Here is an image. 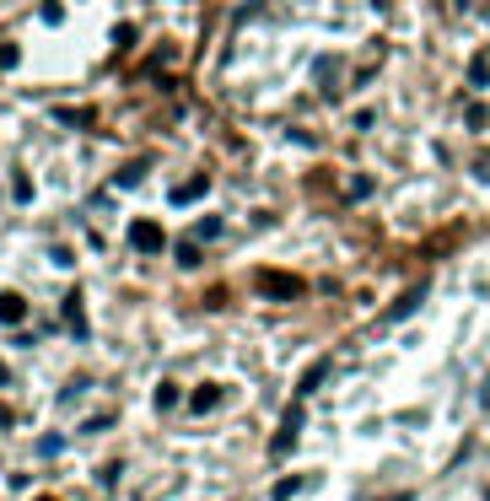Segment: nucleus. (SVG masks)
<instances>
[{
	"instance_id": "nucleus-9",
	"label": "nucleus",
	"mask_w": 490,
	"mask_h": 501,
	"mask_svg": "<svg viewBox=\"0 0 490 501\" xmlns=\"http://www.w3.org/2000/svg\"><path fill=\"white\" fill-rule=\"evenodd\" d=\"M490 81V54H474L469 60V86H485Z\"/></svg>"
},
{
	"instance_id": "nucleus-12",
	"label": "nucleus",
	"mask_w": 490,
	"mask_h": 501,
	"mask_svg": "<svg viewBox=\"0 0 490 501\" xmlns=\"http://www.w3.org/2000/svg\"><path fill=\"white\" fill-rule=\"evenodd\" d=\"M178 264L194 269V264H199V243H178Z\"/></svg>"
},
{
	"instance_id": "nucleus-11",
	"label": "nucleus",
	"mask_w": 490,
	"mask_h": 501,
	"mask_svg": "<svg viewBox=\"0 0 490 501\" xmlns=\"http://www.w3.org/2000/svg\"><path fill=\"white\" fill-rule=\"evenodd\" d=\"M140 178H146V162H130V167H119V178H113V184L130 189V184H140Z\"/></svg>"
},
{
	"instance_id": "nucleus-5",
	"label": "nucleus",
	"mask_w": 490,
	"mask_h": 501,
	"mask_svg": "<svg viewBox=\"0 0 490 501\" xmlns=\"http://www.w3.org/2000/svg\"><path fill=\"white\" fill-rule=\"evenodd\" d=\"M420 302H426V286H410V291H405V296H399V302L388 307V324H399V318H410V313H415Z\"/></svg>"
},
{
	"instance_id": "nucleus-22",
	"label": "nucleus",
	"mask_w": 490,
	"mask_h": 501,
	"mask_svg": "<svg viewBox=\"0 0 490 501\" xmlns=\"http://www.w3.org/2000/svg\"><path fill=\"white\" fill-rule=\"evenodd\" d=\"M393 501H405V496H393Z\"/></svg>"
},
{
	"instance_id": "nucleus-3",
	"label": "nucleus",
	"mask_w": 490,
	"mask_h": 501,
	"mask_svg": "<svg viewBox=\"0 0 490 501\" xmlns=\"http://www.w3.org/2000/svg\"><path fill=\"white\" fill-rule=\"evenodd\" d=\"M296 437H302V404H291V410H286L281 431L270 437V458H286V453L296 448Z\"/></svg>"
},
{
	"instance_id": "nucleus-10",
	"label": "nucleus",
	"mask_w": 490,
	"mask_h": 501,
	"mask_svg": "<svg viewBox=\"0 0 490 501\" xmlns=\"http://www.w3.org/2000/svg\"><path fill=\"white\" fill-rule=\"evenodd\" d=\"M189 404H194V410H210V404H221V388H216V383H205V388H194V399H189Z\"/></svg>"
},
{
	"instance_id": "nucleus-6",
	"label": "nucleus",
	"mask_w": 490,
	"mask_h": 501,
	"mask_svg": "<svg viewBox=\"0 0 490 501\" xmlns=\"http://www.w3.org/2000/svg\"><path fill=\"white\" fill-rule=\"evenodd\" d=\"M323 378H329V356H318V361H313V367H307V372H302V383H296V399H307V393L318 388V383H323Z\"/></svg>"
},
{
	"instance_id": "nucleus-17",
	"label": "nucleus",
	"mask_w": 490,
	"mask_h": 501,
	"mask_svg": "<svg viewBox=\"0 0 490 501\" xmlns=\"http://www.w3.org/2000/svg\"><path fill=\"white\" fill-rule=\"evenodd\" d=\"M485 119H490L485 103H469V130H485Z\"/></svg>"
},
{
	"instance_id": "nucleus-4",
	"label": "nucleus",
	"mask_w": 490,
	"mask_h": 501,
	"mask_svg": "<svg viewBox=\"0 0 490 501\" xmlns=\"http://www.w3.org/2000/svg\"><path fill=\"white\" fill-rule=\"evenodd\" d=\"M210 189V172H194V178H184V184L172 189V205H189V200H199Z\"/></svg>"
},
{
	"instance_id": "nucleus-7",
	"label": "nucleus",
	"mask_w": 490,
	"mask_h": 501,
	"mask_svg": "<svg viewBox=\"0 0 490 501\" xmlns=\"http://www.w3.org/2000/svg\"><path fill=\"white\" fill-rule=\"evenodd\" d=\"M22 318H27V296L0 291V324H22Z\"/></svg>"
},
{
	"instance_id": "nucleus-18",
	"label": "nucleus",
	"mask_w": 490,
	"mask_h": 501,
	"mask_svg": "<svg viewBox=\"0 0 490 501\" xmlns=\"http://www.w3.org/2000/svg\"><path fill=\"white\" fill-rule=\"evenodd\" d=\"M216 232H221V221H216V216H205V221L194 227V243H199V237H216Z\"/></svg>"
},
{
	"instance_id": "nucleus-20",
	"label": "nucleus",
	"mask_w": 490,
	"mask_h": 501,
	"mask_svg": "<svg viewBox=\"0 0 490 501\" xmlns=\"http://www.w3.org/2000/svg\"><path fill=\"white\" fill-rule=\"evenodd\" d=\"M0 426H11V410H6V404H0Z\"/></svg>"
},
{
	"instance_id": "nucleus-15",
	"label": "nucleus",
	"mask_w": 490,
	"mask_h": 501,
	"mask_svg": "<svg viewBox=\"0 0 490 501\" xmlns=\"http://www.w3.org/2000/svg\"><path fill=\"white\" fill-rule=\"evenodd\" d=\"M60 124H71V130H81V124H92V113H86V108H81V113H71V108H60Z\"/></svg>"
},
{
	"instance_id": "nucleus-14",
	"label": "nucleus",
	"mask_w": 490,
	"mask_h": 501,
	"mask_svg": "<svg viewBox=\"0 0 490 501\" xmlns=\"http://www.w3.org/2000/svg\"><path fill=\"white\" fill-rule=\"evenodd\" d=\"M172 404H178V388H172V383H162V388H157V410H172Z\"/></svg>"
},
{
	"instance_id": "nucleus-2",
	"label": "nucleus",
	"mask_w": 490,
	"mask_h": 501,
	"mask_svg": "<svg viewBox=\"0 0 490 501\" xmlns=\"http://www.w3.org/2000/svg\"><path fill=\"white\" fill-rule=\"evenodd\" d=\"M130 248H135V254H162V248H167V232H162L157 221H130Z\"/></svg>"
},
{
	"instance_id": "nucleus-21",
	"label": "nucleus",
	"mask_w": 490,
	"mask_h": 501,
	"mask_svg": "<svg viewBox=\"0 0 490 501\" xmlns=\"http://www.w3.org/2000/svg\"><path fill=\"white\" fill-rule=\"evenodd\" d=\"M38 501H54V496H38Z\"/></svg>"
},
{
	"instance_id": "nucleus-19",
	"label": "nucleus",
	"mask_w": 490,
	"mask_h": 501,
	"mask_svg": "<svg viewBox=\"0 0 490 501\" xmlns=\"http://www.w3.org/2000/svg\"><path fill=\"white\" fill-rule=\"evenodd\" d=\"M296 490H302V480H281V485H275V501H291Z\"/></svg>"
},
{
	"instance_id": "nucleus-13",
	"label": "nucleus",
	"mask_w": 490,
	"mask_h": 501,
	"mask_svg": "<svg viewBox=\"0 0 490 501\" xmlns=\"http://www.w3.org/2000/svg\"><path fill=\"white\" fill-rule=\"evenodd\" d=\"M11 195L16 200H33V178H27V172H16V178H11Z\"/></svg>"
},
{
	"instance_id": "nucleus-16",
	"label": "nucleus",
	"mask_w": 490,
	"mask_h": 501,
	"mask_svg": "<svg viewBox=\"0 0 490 501\" xmlns=\"http://www.w3.org/2000/svg\"><path fill=\"white\" fill-rule=\"evenodd\" d=\"M16 60H22V49H16V43H0V71H11Z\"/></svg>"
},
{
	"instance_id": "nucleus-8",
	"label": "nucleus",
	"mask_w": 490,
	"mask_h": 501,
	"mask_svg": "<svg viewBox=\"0 0 490 501\" xmlns=\"http://www.w3.org/2000/svg\"><path fill=\"white\" fill-rule=\"evenodd\" d=\"M65 324L75 329V340H86V313H81V291L65 296Z\"/></svg>"
},
{
	"instance_id": "nucleus-1",
	"label": "nucleus",
	"mask_w": 490,
	"mask_h": 501,
	"mask_svg": "<svg viewBox=\"0 0 490 501\" xmlns=\"http://www.w3.org/2000/svg\"><path fill=\"white\" fill-rule=\"evenodd\" d=\"M254 291L259 296H275V302H296V296L307 291V281L291 275V269H254Z\"/></svg>"
}]
</instances>
